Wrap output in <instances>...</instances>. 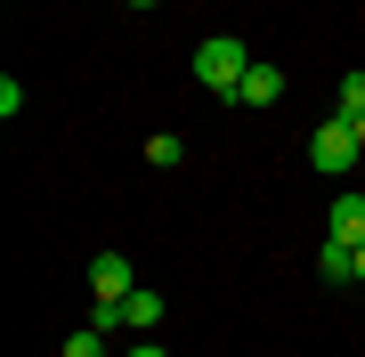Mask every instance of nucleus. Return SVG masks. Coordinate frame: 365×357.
Returning <instances> with one entry per match:
<instances>
[{"mask_svg": "<svg viewBox=\"0 0 365 357\" xmlns=\"http://www.w3.org/2000/svg\"><path fill=\"white\" fill-rule=\"evenodd\" d=\"M163 317H170V309H163V292H155V284H138L130 301H114V325H130V333H155Z\"/></svg>", "mask_w": 365, "mask_h": 357, "instance_id": "20e7f679", "label": "nucleus"}, {"mask_svg": "<svg viewBox=\"0 0 365 357\" xmlns=\"http://www.w3.org/2000/svg\"><path fill=\"white\" fill-rule=\"evenodd\" d=\"M276 98H284V73H276V66H260V57H252V73L235 81V106H276Z\"/></svg>", "mask_w": 365, "mask_h": 357, "instance_id": "423d86ee", "label": "nucleus"}, {"mask_svg": "<svg viewBox=\"0 0 365 357\" xmlns=\"http://www.w3.org/2000/svg\"><path fill=\"white\" fill-rule=\"evenodd\" d=\"M130 292H138L130 252H98L90 260V309H114V301H130Z\"/></svg>", "mask_w": 365, "mask_h": 357, "instance_id": "7ed1b4c3", "label": "nucleus"}, {"mask_svg": "<svg viewBox=\"0 0 365 357\" xmlns=\"http://www.w3.org/2000/svg\"><path fill=\"white\" fill-rule=\"evenodd\" d=\"M357 155H365V138H357V122H317V130H309V162H317V171H325V179H341V171H357Z\"/></svg>", "mask_w": 365, "mask_h": 357, "instance_id": "f03ea898", "label": "nucleus"}, {"mask_svg": "<svg viewBox=\"0 0 365 357\" xmlns=\"http://www.w3.org/2000/svg\"><path fill=\"white\" fill-rule=\"evenodd\" d=\"M146 162H155V171H179V162H187V138L179 130H155V138H146Z\"/></svg>", "mask_w": 365, "mask_h": 357, "instance_id": "6e6552de", "label": "nucleus"}, {"mask_svg": "<svg viewBox=\"0 0 365 357\" xmlns=\"http://www.w3.org/2000/svg\"><path fill=\"white\" fill-rule=\"evenodd\" d=\"M357 284H365V244H357Z\"/></svg>", "mask_w": 365, "mask_h": 357, "instance_id": "f8f14e48", "label": "nucleus"}, {"mask_svg": "<svg viewBox=\"0 0 365 357\" xmlns=\"http://www.w3.org/2000/svg\"><path fill=\"white\" fill-rule=\"evenodd\" d=\"M317 276H325V284H357V244H333V236H325V252H317Z\"/></svg>", "mask_w": 365, "mask_h": 357, "instance_id": "0eeeda50", "label": "nucleus"}, {"mask_svg": "<svg viewBox=\"0 0 365 357\" xmlns=\"http://www.w3.org/2000/svg\"><path fill=\"white\" fill-rule=\"evenodd\" d=\"M357 138H365V114H357Z\"/></svg>", "mask_w": 365, "mask_h": 357, "instance_id": "4468645a", "label": "nucleus"}, {"mask_svg": "<svg viewBox=\"0 0 365 357\" xmlns=\"http://www.w3.org/2000/svg\"><path fill=\"white\" fill-rule=\"evenodd\" d=\"M325 236H333V244H365V195H357V187H341V195H333Z\"/></svg>", "mask_w": 365, "mask_h": 357, "instance_id": "39448f33", "label": "nucleus"}, {"mask_svg": "<svg viewBox=\"0 0 365 357\" xmlns=\"http://www.w3.org/2000/svg\"><path fill=\"white\" fill-rule=\"evenodd\" d=\"M130 9H163V0H130Z\"/></svg>", "mask_w": 365, "mask_h": 357, "instance_id": "ddd939ff", "label": "nucleus"}, {"mask_svg": "<svg viewBox=\"0 0 365 357\" xmlns=\"http://www.w3.org/2000/svg\"><path fill=\"white\" fill-rule=\"evenodd\" d=\"M130 357H170V349L155 341V333H138V349H130Z\"/></svg>", "mask_w": 365, "mask_h": 357, "instance_id": "9b49d317", "label": "nucleus"}, {"mask_svg": "<svg viewBox=\"0 0 365 357\" xmlns=\"http://www.w3.org/2000/svg\"><path fill=\"white\" fill-rule=\"evenodd\" d=\"M57 357H106V333L81 325V333H66V349H57Z\"/></svg>", "mask_w": 365, "mask_h": 357, "instance_id": "9d476101", "label": "nucleus"}, {"mask_svg": "<svg viewBox=\"0 0 365 357\" xmlns=\"http://www.w3.org/2000/svg\"><path fill=\"white\" fill-rule=\"evenodd\" d=\"M341 122H357L365 114V66H349V73H341V106H333Z\"/></svg>", "mask_w": 365, "mask_h": 357, "instance_id": "1a4fd4ad", "label": "nucleus"}, {"mask_svg": "<svg viewBox=\"0 0 365 357\" xmlns=\"http://www.w3.org/2000/svg\"><path fill=\"white\" fill-rule=\"evenodd\" d=\"M244 73H252V49L235 33H211L203 49H195V81H203L211 98H227V106H235V81H244Z\"/></svg>", "mask_w": 365, "mask_h": 357, "instance_id": "f257e3e1", "label": "nucleus"}]
</instances>
